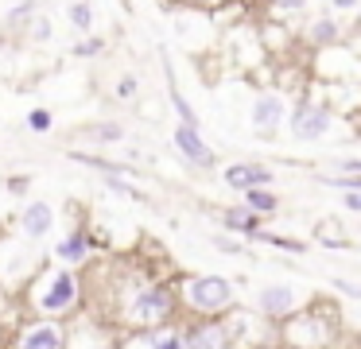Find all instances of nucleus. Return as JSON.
<instances>
[{
    "label": "nucleus",
    "mask_w": 361,
    "mask_h": 349,
    "mask_svg": "<svg viewBox=\"0 0 361 349\" xmlns=\"http://www.w3.org/2000/svg\"><path fill=\"white\" fill-rule=\"evenodd\" d=\"M109 295H113L109 322L121 333H148V330H159V326L183 318V302H179L175 279H125V276H117Z\"/></svg>",
    "instance_id": "f257e3e1"
},
{
    "label": "nucleus",
    "mask_w": 361,
    "mask_h": 349,
    "mask_svg": "<svg viewBox=\"0 0 361 349\" xmlns=\"http://www.w3.org/2000/svg\"><path fill=\"white\" fill-rule=\"evenodd\" d=\"M24 310L35 318H71L82 314L90 302V283L86 271L78 268H63V264H43V271L27 283V291L20 295Z\"/></svg>",
    "instance_id": "f03ea898"
},
{
    "label": "nucleus",
    "mask_w": 361,
    "mask_h": 349,
    "mask_svg": "<svg viewBox=\"0 0 361 349\" xmlns=\"http://www.w3.org/2000/svg\"><path fill=\"white\" fill-rule=\"evenodd\" d=\"M175 287H179L183 318H214L241 307L237 283L229 276H218V271H190V276L175 279Z\"/></svg>",
    "instance_id": "7ed1b4c3"
},
{
    "label": "nucleus",
    "mask_w": 361,
    "mask_h": 349,
    "mask_svg": "<svg viewBox=\"0 0 361 349\" xmlns=\"http://www.w3.org/2000/svg\"><path fill=\"white\" fill-rule=\"evenodd\" d=\"M338 310L326 299L311 302L307 310H299L295 318L276 326V341L283 349H334L342 338V322H338Z\"/></svg>",
    "instance_id": "20e7f679"
},
{
    "label": "nucleus",
    "mask_w": 361,
    "mask_h": 349,
    "mask_svg": "<svg viewBox=\"0 0 361 349\" xmlns=\"http://www.w3.org/2000/svg\"><path fill=\"white\" fill-rule=\"evenodd\" d=\"M319 299L322 295L311 291V287H303V283H260L257 291L249 295V307L257 310L268 326H280V322L295 318L299 310H307Z\"/></svg>",
    "instance_id": "39448f33"
},
{
    "label": "nucleus",
    "mask_w": 361,
    "mask_h": 349,
    "mask_svg": "<svg viewBox=\"0 0 361 349\" xmlns=\"http://www.w3.org/2000/svg\"><path fill=\"white\" fill-rule=\"evenodd\" d=\"M43 256L35 252L32 240H24L16 233V237H0V291H8V295H24L27 283H32L35 276L43 271Z\"/></svg>",
    "instance_id": "423d86ee"
},
{
    "label": "nucleus",
    "mask_w": 361,
    "mask_h": 349,
    "mask_svg": "<svg viewBox=\"0 0 361 349\" xmlns=\"http://www.w3.org/2000/svg\"><path fill=\"white\" fill-rule=\"evenodd\" d=\"M8 349H71V322L66 318H35L27 314L12 330Z\"/></svg>",
    "instance_id": "0eeeda50"
},
{
    "label": "nucleus",
    "mask_w": 361,
    "mask_h": 349,
    "mask_svg": "<svg viewBox=\"0 0 361 349\" xmlns=\"http://www.w3.org/2000/svg\"><path fill=\"white\" fill-rule=\"evenodd\" d=\"M330 124H334V109H330L326 101L299 97L295 105H291V116H288V136L299 140V144H319L330 132Z\"/></svg>",
    "instance_id": "6e6552de"
},
{
    "label": "nucleus",
    "mask_w": 361,
    "mask_h": 349,
    "mask_svg": "<svg viewBox=\"0 0 361 349\" xmlns=\"http://www.w3.org/2000/svg\"><path fill=\"white\" fill-rule=\"evenodd\" d=\"M288 116H291V105H288L283 93L260 90L257 97H252V105H249V128L268 140V136H276L280 128H288Z\"/></svg>",
    "instance_id": "1a4fd4ad"
},
{
    "label": "nucleus",
    "mask_w": 361,
    "mask_h": 349,
    "mask_svg": "<svg viewBox=\"0 0 361 349\" xmlns=\"http://www.w3.org/2000/svg\"><path fill=\"white\" fill-rule=\"evenodd\" d=\"M94 248H97V237L90 233V225H71V229L63 233V237L55 240V252H51V260L63 264V268H78L86 271L90 264H94Z\"/></svg>",
    "instance_id": "9d476101"
},
{
    "label": "nucleus",
    "mask_w": 361,
    "mask_h": 349,
    "mask_svg": "<svg viewBox=\"0 0 361 349\" xmlns=\"http://www.w3.org/2000/svg\"><path fill=\"white\" fill-rule=\"evenodd\" d=\"M55 225H59V209L51 206L47 198L24 202V209L16 214V233L24 240H32V245H43V240L55 233Z\"/></svg>",
    "instance_id": "9b49d317"
},
{
    "label": "nucleus",
    "mask_w": 361,
    "mask_h": 349,
    "mask_svg": "<svg viewBox=\"0 0 361 349\" xmlns=\"http://www.w3.org/2000/svg\"><path fill=\"white\" fill-rule=\"evenodd\" d=\"M171 140H175L179 155L190 163V167H198V171H214V167H218V152L202 140V128H190V124L175 121L171 124Z\"/></svg>",
    "instance_id": "f8f14e48"
},
{
    "label": "nucleus",
    "mask_w": 361,
    "mask_h": 349,
    "mask_svg": "<svg viewBox=\"0 0 361 349\" xmlns=\"http://www.w3.org/2000/svg\"><path fill=\"white\" fill-rule=\"evenodd\" d=\"M121 349H187V330L179 322H167L148 333H121Z\"/></svg>",
    "instance_id": "ddd939ff"
},
{
    "label": "nucleus",
    "mask_w": 361,
    "mask_h": 349,
    "mask_svg": "<svg viewBox=\"0 0 361 349\" xmlns=\"http://www.w3.org/2000/svg\"><path fill=\"white\" fill-rule=\"evenodd\" d=\"M272 178L276 175L264 167V163H229V167H221V183H226L229 190H237V194L272 186Z\"/></svg>",
    "instance_id": "4468645a"
},
{
    "label": "nucleus",
    "mask_w": 361,
    "mask_h": 349,
    "mask_svg": "<svg viewBox=\"0 0 361 349\" xmlns=\"http://www.w3.org/2000/svg\"><path fill=\"white\" fill-rule=\"evenodd\" d=\"M221 229H226L229 237H241V240H249V245H257L260 233H264V217L252 214L245 202L241 206H226L221 209Z\"/></svg>",
    "instance_id": "2eb2a0df"
},
{
    "label": "nucleus",
    "mask_w": 361,
    "mask_h": 349,
    "mask_svg": "<svg viewBox=\"0 0 361 349\" xmlns=\"http://www.w3.org/2000/svg\"><path fill=\"white\" fill-rule=\"evenodd\" d=\"M303 39H307L311 47H319V51H326V47H338V43H342V23H338L334 12L314 16V20L303 27Z\"/></svg>",
    "instance_id": "dca6fc26"
},
{
    "label": "nucleus",
    "mask_w": 361,
    "mask_h": 349,
    "mask_svg": "<svg viewBox=\"0 0 361 349\" xmlns=\"http://www.w3.org/2000/svg\"><path fill=\"white\" fill-rule=\"evenodd\" d=\"M241 202L252 209V214L264 217V221H268V217H276V214H280V206H283L280 194H276L272 186H260V190H245V198H241Z\"/></svg>",
    "instance_id": "f3484780"
},
{
    "label": "nucleus",
    "mask_w": 361,
    "mask_h": 349,
    "mask_svg": "<svg viewBox=\"0 0 361 349\" xmlns=\"http://www.w3.org/2000/svg\"><path fill=\"white\" fill-rule=\"evenodd\" d=\"M167 93H171V109H175V116H179V124H190V128H202V116H198V109L190 105V101L183 97V90L175 85L171 66H167Z\"/></svg>",
    "instance_id": "a211bd4d"
},
{
    "label": "nucleus",
    "mask_w": 361,
    "mask_h": 349,
    "mask_svg": "<svg viewBox=\"0 0 361 349\" xmlns=\"http://www.w3.org/2000/svg\"><path fill=\"white\" fill-rule=\"evenodd\" d=\"M257 245H272V248H280V252H295V256H307V240H299V237H288V233H260V240Z\"/></svg>",
    "instance_id": "6ab92c4d"
},
{
    "label": "nucleus",
    "mask_w": 361,
    "mask_h": 349,
    "mask_svg": "<svg viewBox=\"0 0 361 349\" xmlns=\"http://www.w3.org/2000/svg\"><path fill=\"white\" fill-rule=\"evenodd\" d=\"M66 20H71L74 31L94 27V8H90V0H71V4H66Z\"/></svg>",
    "instance_id": "aec40b11"
},
{
    "label": "nucleus",
    "mask_w": 361,
    "mask_h": 349,
    "mask_svg": "<svg viewBox=\"0 0 361 349\" xmlns=\"http://www.w3.org/2000/svg\"><path fill=\"white\" fill-rule=\"evenodd\" d=\"M24 35L32 39V43H51L55 39V23H51L47 12H35V20L24 27Z\"/></svg>",
    "instance_id": "412c9836"
},
{
    "label": "nucleus",
    "mask_w": 361,
    "mask_h": 349,
    "mask_svg": "<svg viewBox=\"0 0 361 349\" xmlns=\"http://www.w3.org/2000/svg\"><path fill=\"white\" fill-rule=\"evenodd\" d=\"M90 140L94 144H125V128H121L117 121H102L90 128Z\"/></svg>",
    "instance_id": "4be33fe9"
},
{
    "label": "nucleus",
    "mask_w": 361,
    "mask_h": 349,
    "mask_svg": "<svg viewBox=\"0 0 361 349\" xmlns=\"http://www.w3.org/2000/svg\"><path fill=\"white\" fill-rule=\"evenodd\" d=\"M35 4H39V0H20V4L12 8V12H8V20H4V23H8L12 31H24L27 23L35 20V12H39V8H35Z\"/></svg>",
    "instance_id": "5701e85b"
},
{
    "label": "nucleus",
    "mask_w": 361,
    "mask_h": 349,
    "mask_svg": "<svg viewBox=\"0 0 361 349\" xmlns=\"http://www.w3.org/2000/svg\"><path fill=\"white\" fill-rule=\"evenodd\" d=\"M334 225L338 221H322L319 229H314V240H319V245H326V248H350V237L334 233Z\"/></svg>",
    "instance_id": "b1692460"
},
{
    "label": "nucleus",
    "mask_w": 361,
    "mask_h": 349,
    "mask_svg": "<svg viewBox=\"0 0 361 349\" xmlns=\"http://www.w3.org/2000/svg\"><path fill=\"white\" fill-rule=\"evenodd\" d=\"M268 8H272V16H280V20H291V16H303L307 8H311V0H268Z\"/></svg>",
    "instance_id": "393cba45"
},
{
    "label": "nucleus",
    "mask_w": 361,
    "mask_h": 349,
    "mask_svg": "<svg viewBox=\"0 0 361 349\" xmlns=\"http://www.w3.org/2000/svg\"><path fill=\"white\" fill-rule=\"evenodd\" d=\"M326 186H334V190H361V175H342V171H330V175H319Z\"/></svg>",
    "instance_id": "a878e982"
},
{
    "label": "nucleus",
    "mask_w": 361,
    "mask_h": 349,
    "mask_svg": "<svg viewBox=\"0 0 361 349\" xmlns=\"http://www.w3.org/2000/svg\"><path fill=\"white\" fill-rule=\"evenodd\" d=\"M214 248L226 252V256H249V240H233L229 233H218V237H214Z\"/></svg>",
    "instance_id": "bb28decb"
},
{
    "label": "nucleus",
    "mask_w": 361,
    "mask_h": 349,
    "mask_svg": "<svg viewBox=\"0 0 361 349\" xmlns=\"http://www.w3.org/2000/svg\"><path fill=\"white\" fill-rule=\"evenodd\" d=\"M27 128H32V132H39V136H43V132H51V128H55V116H51V109H32V113H27Z\"/></svg>",
    "instance_id": "cd10ccee"
},
{
    "label": "nucleus",
    "mask_w": 361,
    "mask_h": 349,
    "mask_svg": "<svg viewBox=\"0 0 361 349\" xmlns=\"http://www.w3.org/2000/svg\"><path fill=\"white\" fill-rule=\"evenodd\" d=\"M105 51V39L102 35H86L82 43H74V59H94V54H102Z\"/></svg>",
    "instance_id": "c85d7f7f"
},
{
    "label": "nucleus",
    "mask_w": 361,
    "mask_h": 349,
    "mask_svg": "<svg viewBox=\"0 0 361 349\" xmlns=\"http://www.w3.org/2000/svg\"><path fill=\"white\" fill-rule=\"evenodd\" d=\"M27 318V314H24ZM24 318H16V314H4V310H0V349H8V341H12V330H16L20 322H24Z\"/></svg>",
    "instance_id": "c756f323"
},
{
    "label": "nucleus",
    "mask_w": 361,
    "mask_h": 349,
    "mask_svg": "<svg viewBox=\"0 0 361 349\" xmlns=\"http://www.w3.org/2000/svg\"><path fill=\"white\" fill-rule=\"evenodd\" d=\"M330 287H338V291H342V295H350V299H361V283H357V279L330 276Z\"/></svg>",
    "instance_id": "7c9ffc66"
},
{
    "label": "nucleus",
    "mask_w": 361,
    "mask_h": 349,
    "mask_svg": "<svg viewBox=\"0 0 361 349\" xmlns=\"http://www.w3.org/2000/svg\"><path fill=\"white\" fill-rule=\"evenodd\" d=\"M136 90H140L136 74H125V78L117 82V101H133V97H136Z\"/></svg>",
    "instance_id": "2f4dec72"
},
{
    "label": "nucleus",
    "mask_w": 361,
    "mask_h": 349,
    "mask_svg": "<svg viewBox=\"0 0 361 349\" xmlns=\"http://www.w3.org/2000/svg\"><path fill=\"white\" fill-rule=\"evenodd\" d=\"M334 16H361V0H330Z\"/></svg>",
    "instance_id": "473e14b6"
},
{
    "label": "nucleus",
    "mask_w": 361,
    "mask_h": 349,
    "mask_svg": "<svg viewBox=\"0 0 361 349\" xmlns=\"http://www.w3.org/2000/svg\"><path fill=\"white\" fill-rule=\"evenodd\" d=\"M334 171H342V175H361V159H353V155L334 159Z\"/></svg>",
    "instance_id": "72a5a7b5"
},
{
    "label": "nucleus",
    "mask_w": 361,
    "mask_h": 349,
    "mask_svg": "<svg viewBox=\"0 0 361 349\" xmlns=\"http://www.w3.org/2000/svg\"><path fill=\"white\" fill-rule=\"evenodd\" d=\"M8 190L16 194V198H20V194H27V190H32V175H16V178H8Z\"/></svg>",
    "instance_id": "f704fd0d"
},
{
    "label": "nucleus",
    "mask_w": 361,
    "mask_h": 349,
    "mask_svg": "<svg viewBox=\"0 0 361 349\" xmlns=\"http://www.w3.org/2000/svg\"><path fill=\"white\" fill-rule=\"evenodd\" d=\"M342 209H350V214H361V190H345V194H342Z\"/></svg>",
    "instance_id": "c9c22d12"
},
{
    "label": "nucleus",
    "mask_w": 361,
    "mask_h": 349,
    "mask_svg": "<svg viewBox=\"0 0 361 349\" xmlns=\"http://www.w3.org/2000/svg\"><path fill=\"white\" fill-rule=\"evenodd\" d=\"M0 47H4V39H0Z\"/></svg>",
    "instance_id": "e433bc0d"
}]
</instances>
